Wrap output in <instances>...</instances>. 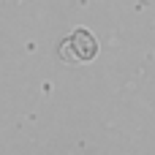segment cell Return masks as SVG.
Masks as SVG:
<instances>
[{"label": "cell", "instance_id": "cell-1", "mask_svg": "<svg viewBox=\"0 0 155 155\" xmlns=\"http://www.w3.org/2000/svg\"><path fill=\"white\" fill-rule=\"evenodd\" d=\"M98 54V41H95V35L90 33V30H84V27H79V30H74L63 44H60V49H57V57L60 60H65V63H90L93 57Z\"/></svg>", "mask_w": 155, "mask_h": 155}]
</instances>
